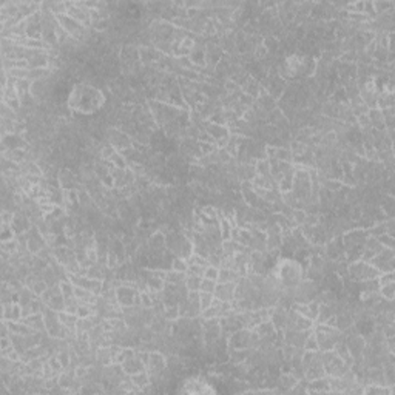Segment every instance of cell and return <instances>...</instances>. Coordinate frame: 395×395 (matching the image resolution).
Returning a JSON list of instances; mask_svg holds the SVG:
<instances>
[{
  "instance_id": "1",
  "label": "cell",
  "mask_w": 395,
  "mask_h": 395,
  "mask_svg": "<svg viewBox=\"0 0 395 395\" xmlns=\"http://www.w3.org/2000/svg\"><path fill=\"white\" fill-rule=\"evenodd\" d=\"M103 103H105V98H103L102 91L93 85H87V83H79L74 87L68 98V107L74 111L82 113V115H91V113L99 110Z\"/></svg>"
},
{
  "instance_id": "2",
  "label": "cell",
  "mask_w": 395,
  "mask_h": 395,
  "mask_svg": "<svg viewBox=\"0 0 395 395\" xmlns=\"http://www.w3.org/2000/svg\"><path fill=\"white\" fill-rule=\"evenodd\" d=\"M274 275L283 289H295L304 279V267L294 258H279L274 267Z\"/></svg>"
},
{
  "instance_id": "3",
  "label": "cell",
  "mask_w": 395,
  "mask_h": 395,
  "mask_svg": "<svg viewBox=\"0 0 395 395\" xmlns=\"http://www.w3.org/2000/svg\"><path fill=\"white\" fill-rule=\"evenodd\" d=\"M147 105H148L150 111H152L155 124L158 127H162V128L167 124H170L172 120H176L185 115V111L181 110L179 107H175V105H172V103L161 102V100H156V99L148 100Z\"/></svg>"
},
{
  "instance_id": "4",
  "label": "cell",
  "mask_w": 395,
  "mask_h": 395,
  "mask_svg": "<svg viewBox=\"0 0 395 395\" xmlns=\"http://www.w3.org/2000/svg\"><path fill=\"white\" fill-rule=\"evenodd\" d=\"M314 334L318 343V349L324 352V351H332L334 346L341 340V331H338L334 326H327V324H315L314 326Z\"/></svg>"
},
{
  "instance_id": "5",
  "label": "cell",
  "mask_w": 395,
  "mask_h": 395,
  "mask_svg": "<svg viewBox=\"0 0 395 395\" xmlns=\"http://www.w3.org/2000/svg\"><path fill=\"white\" fill-rule=\"evenodd\" d=\"M378 276L380 272L366 261L356 259L347 264V278H351L355 283H363V281L374 279Z\"/></svg>"
},
{
  "instance_id": "6",
  "label": "cell",
  "mask_w": 395,
  "mask_h": 395,
  "mask_svg": "<svg viewBox=\"0 0 395 395\" xmlns=\"http://www.w3.org/2000/svg\"><path fill=\"white\" fill-rule=\"evenodd\" d=\"M321 361L326 372V377H343V375L351 369L340 356L335 354V351H324L321 352Z\"/></svg>"
},
{
  "instance_id": "7",
  "label": "cell",
  "mask_w": 395,
  "mask_h": 395,
  "mask_svg": "<svg viewBox=\"0 0 395 395\" xmlns=\"http://www.w3.org/2000/svg\"><path fill=\"white\" fill-rule=\"evenodd\" d=\"M56 17H58L59 26L71 37L74 42H80V40L87 39V36H88L87 26H83L80 22L74 20V19L68 14H60V16H56Z\"/></svg>"
},
{
  "instance_id": "8",
  "label": "cell",
  "mask_w": 395,
  "mask_h": 395,
  "mask_svg": "<svg viewBox=\"0 0 395 395\" xmlns=\"http://www.w3.org/2000/svg\"><path fill=\"white\" fill-rule=\"evenodd\" d=\"M107 140L111 147H115L118 152H124V150L133 147V139L125 131H122L119 127H111L107 130Z\"/></svg>"
},
{
  "instance_id": "9",
  "label": "cell",
  "mask_w": 395,
  "mask_h": 395,
  "mask_svg": "<svg viewBox=\"0 0 395 395\" xmlns=\"http://www.w3.org/2000/svg\"><path fill=\"white\" fill-rule=\"evenodd\" d=\"M369 264L377 269L380 274H386V272H394L395 266V257H394V249H386L384 247L381 252L375 255Z\"/></svg>"
},
{
  "instance_id": "10",
  "label": "cell",
  "mask_w": 395,
  "mask_h": 395,
  "mask_svg": "<svg viewBox=\"0 0 395 395\" xmlns=\"http://www.w3.org/2000/svg\"><path fill=\"white\" fill-rule=\"evenodd\" d=\"M67 14L71 16L74 20L80 22L83 26H91V11L85 6L83 2H67Z\"/></svg>"
},
{
  "instance_id": "11",
  "label": "cell",
  "mask_w": 395,
  "mask_h": 395,
  "mask_svg": "<svg viewBox=\"0 0 395 395\" xmlns=\"http://www.w3.org/2000/svg\"><path fill=\"white\" fill-rule=\"evenodd\" d=\"M165 369H167V356L161 351L150 352L148 363H147V372L150 374V377L161 375Z\"/></svg>"
},
{
  "instance_id": "12",
  "label": "cell",
  "mask_w": 395,
  "mask_h": 395,
  "mask_svg": "<svg viewBox=\"0 0 395 395\" xmlns=\"http://www.w3.org/2000/svg\"><path fill=\"white\" fill-rule=\"evenodd\" d=\"M181 392H189V394H205V392H216L210 383H207L201 377H190L182 381V389Z\"/></svg>"
},
{
  "instance_id": "13",
  "label": "cell",
  "mask_w": 395,
  "mask_h": 395,
  "mask_svg": "<svg viewBox=\"0 0 395 395\" xmlns=\"http://www.w3.org/2000/svg\"><path fill=\"white\" fill-rule=\"evenodd\" d=\"M314 326H315V321L296 314L292 309H289L286 329H292V331H309V329H314Z\"/></svg>"
},
{
  "instance_id": "14",
  "label": "cell",
  "mask_w": 395,
  "mask_h": 395,
  "mask_svg": "<svg viewBox=\"0 0 395 395\" xmlns=\"http://www.w3.org/2000/svg\"><path fill=\"white\" fill-rule=\"evenodd\" d=\"M70 279L73 281L74 286H80V287L87 289V290H90V292L96 294V295H100L102 290H103V281L102 279H95V278H90V276H85V275L70 276Z\"/></svg>"
},
{
  "instance_id": "15",
  "label": "cell",
  "mask_w": 395,
  "mask_h": 395,
  "mask_svg": "<svg viewBox=\"0 0 395 395\" xmlns=\"http://www.w3.org/2000/svg\"><path fill=\"white\" fill-rule=\"evenodd\" d=\"M290 309L295 310L296 314L303 315L309 319H312V321H316V316H318V310H319V303L318 301H309V303H299V301H295V303L290 306Z\"/></svg>"
},
{
  "instance_id": "16",
  "label": "cell",
  "mask_w": 395,
  "mask_h": 395,
  "mask_svg": "<svg viewBox=\"0 0 395 395\" xmlns=\"http://www.w3.org/2000/svg\"><path fill=\"white\" fill-rule=\"evenodd\" d=\"M235 289H237V283H218L215 289V298L218 301H224V303H232L235 299Z\"/></svg>"
},
{
  "instance_id": "17",
  "label": "cell",
  "mask_w": 395,
  "mask_h": 395,
  "mask_svg": "<svg viewBox=\"0 0 395 395\" xmlns=\"http://www.w3.org/2000/svg\"><path fill=\"white\" fill-rule=\"evenodd\" d=\"M23 318V312H22V306L20 303H8V304H2V319L5 321H20Z\"/></svg>"
},
{
  "instance_id": "18",
  "label": "cell",
  "mask_w": 395,
  "mask_h": 395,
  "mask_svg": "<svg viewBox=\"0 0 395 395\" xmlns=\"http://www.w3.org/2000/svg\"><path fill=\"white\" fill-rule=\"evenodd\" d=\"M120 366H122V369H124V372H125L127 375H135V374H138V372H142V371L147 369V368H145V364H144V361L140 360L136 354H135L133 356H131V358H128L125 363H122Z\"/></svg>"
},
{
  "instance_id": "19",
  "label": "cell",
  "mask_w": 395,
  "mask_h": 395,
  "mask_svg": "<svg viewBox=\"0 0 395 395\" xmlns=\"http://www.w3.org/2000/svg\"><path fill=\"white\" fill-rule=\"evenodd\" d=\"M2 158L8 159L17 165H22L26 159H28V153L25 148H11V150H2Z\"/></svg>"
},
{
  "instance_id": "20",
  "label": "cell",
  "mask_w": 395,
  "mask_h": 395,
  "mask_svg": "<svg viewBox=\"0 0 395 395\" xmlns=\"http://www.w3.org/2000/svg\"><path fill=\"white\" fill-rule=\"evenodd\" d=\"M128 377H130L131 383L135 384L136 389H138L139 392L148 391L150 384H152V378H150V374L147 372V369L142 371V372H138V374H135V375H128Z\"/></svg>"
},
{
  "instance_id": "21",
  "label": "cell",
  "mask_w": 395,
  "mask_h": 395,
  "mask_svg": "<svg viewBox=\"0 0 395 395\" xmlns=\"http://www.w3.org/2000/svg\"><path fill=\"white\" fill-rule=\"evenodd\" d=\"M253 349H241V347H229V361L235 364H242L246 363L249 355L252 354Z\"/></svg>"
},
{
  "instance_id": "22",
  "label": "cell",
  "mask_w": 395,
  "mask_h": 395,
  "mask_svg": "<svg viewBox=\"0 0 395 395\" xmlns=\"http://www.w3.org/2000/svg\"><path fill=\"white\" fill-rule=\"evenodd\" d=\"M22 321L30 326L34 332H42L45 334V319H43V314H33L30 316L22 318Z\"/></svg>"
},
{
  "instance_id": "23",
  "label": "cell",
  "mask_w": 395,
  "mask_h": 395,
  "mask_svg": "<svg viewBox=\"0 0 395 395\" xmlns=\"http://www.w3.org/2000/svg\"><path fill=\"white\" fill-rule=\"evenodd\" d=\"M307 392H331V386H329V377H321L315 378L306 383Z\"/></svg>"
},
{
  "instance_id": "24",
  "label": "cell",
  "mask_w": 395,
  "mask_h": 395,
  "mask_svg": "<svg viewBox=\"0 0 395 395\" xmlns=\"http://www.w3.org/2000/svg\"><path fill=\"white\" fill-rule=\"evenodd\" d=\"M394 392V386H388V384H364L363 386V394H371V395H391Z\"/></svg>"
},
{
  "instance_id": "25",
  "label": "cell",
  "mask_w": 395,
  "mask_h": 395,
  "mask_svg": "<svg viewBox=\"0 0 395 395\" xmlns=\"http://www.w3.org/2000/svg\"><path fill=\"white\" fill-rule=\"evenodd\" d=\"M368 116H369V120H371V125L374 130H380V131H384L386 130V125H384V119H383V113L381 110L378 108H371L368 111Z\"/></svg>"
},
{
  "instance_id": "26",
  "label": "cell",
  "mask_w": 395,
  "mask_h": 395,
  "mask_svg": "<svg viewBox=\"0 0 395 395\" xmlns=\"http://www.w3.org/2000/svg\"><path fill=\"white\" fill-rule=\"evenodd\" d=\"M253 331L257 332V335L259 338H269V336H275L278 332L275 331V327L274 324H272L270 319H264V321H261Z\"/></svg>"
},
{
  "instance_id": "27",
  "label": "cell",
  "mask_w": 395,
  "mask_h": 395,
  "mask_svg": "<svg viewBox=\"0 0 395 395\" xmlns=\"http://www.w3.org/2000/svg\"><path fill=\"white\" fill-rule=\"evenodd\" d=\"M59 319L63 324V327H67L70 332H76V324H78V319H79V316L76 314L62 310V312H59Z\"/></svg>"
},
{
  "instance_id": "28",
  "label": "cell",
  "mask_w": 395,
  "mask_h": 395,
  "mask_svg": "<svg viewBox=\"0 0 395 395\" xmlns=\"http://www.w3.org/2000/svg\"><path fill=\"white\" fill-rule=\"evenodd\" d=\"M242 276L233 269H219L218 283H238Z\"/></svg>"
},
{
  "instance_id": "29",
  "label": "cell",
  "mask_w": 395,
  "mask_h": 395,
  "mask_svg": "<svg viewBox=\"0 0 395 395\" xmlns=\"http://www.w3.org/2000/svg\"><path fill=\"white\" fill-rule=\"evenodd\" d=\"M218 225H219V235H221V239L222 241H227V239H232V230L235 229L233 224L227 219V218H222L218 221Z\"/></svg>"
},
{
  "instance_id": "30",
  "label": "cell",
  "mask_w": 395,
  "mask_h": 395,
  "mask_svg": "<svg viewBox=\"0 0 395 395\" xmlns=\"http://www.w3.org/2000/svg\"><path fill=\"white\" fill-rule=\"evenodd\" d=\"M185 278H187V274H181V272H173V270H167V274H165V284L181 286V284H185Z\"/></svg>"
},
{
  "instance_id": "31",
  "label": "cell",
  "mask_w": 395,
  "mask_h": 395,
  "mask_svg": "<svg viewBox=\"0 0 395 395\" xmlns=\"http://www.w3.org/2000/svg\"><path fill=\"white\" fill-rule=\"evenodd\" d=\"M377 108L378 110H386V108H394V95L388 91L380 93L377 99Z\"/></svg>"
},
{
  "instance_id": "32",
  "label": "cell",
  "mask_w": 395,
  "mask_h": 395,
  "mask_svg": "<svg viewBox=\"0 0 395 395\" xmlns=\"http://www.w3.org/2000/svg\"><path fill=\"white\" fill-rule=\"evenodd\" d=\"M255 173H257V176H269L270 175V161L267 158L257 159L255 161Z\"/></svg>"
},
{
  "instance_id": "33",
  "label": "cell",
  "mask_w": 395,
  "mask_h": 395,
  "mask_svg": "<svg viewBox=\"0 0 395 395\" xmlns=\"http://www.w3.org/2000/svg\"><path fill=\"white\" fill-rule=\"evenodd\" d=\"M170 270H173V272H181V274H187V270H189V262H187L185 258L173 257L172 264H170Z\"/></svg>"
},
{
  "instance_id": "34",
  "label": "cell",
  "mask_w": 395,
  "mask_h": 395,
  "mask_svg": "<svg viewBox=\"0 0 395 395\" xmlns=\"http://www.w3.org/2000/svg\"><path fill=\"white\" fill-rule=\"evenodd\" d=\"M46 307L56 310V312H62V310H65V298H63V295L62 294L54 295L48 301V303H46Z\"/></svg>"
},
{
  "instance_id": "35",
  "label": "cell",
  "mask_w": 395,
  "mask_h": 395,
  "mask_svg": "<svg viewBox=\"0 0 395 395\" xmlns=\"http://www.w3.org/2000/svg\"><path fill=\"white\" fill-rule=\"evenodd\" d=\"M201 279H202V276L187 275V278H185V289L189 290V292H199Z\"/></svg>"
},
{
  "instance_id": "36",
  "label": "cell",
  "mask_w": 395,
  "mask_h": 395,
  "mask_svg": "<svg viewBox=\"0 0 395 395\" xmlns=\"http://www.w3.org/2000/svg\"><path fill=\"white\" fill-rule=\"evenodd\" d=\"M394 2L391 0H383V2H374V9H375V14L377 16H381V14H386L389 11L394 9Z\"/></svg>"
},
{
  "instance_id": "37",
  "label": "cell",
  "mask_w": 395,
  "mask_h": 395,
  "mask_svg": "<svg viewBox=\"0 0 395 395\" xmlns=\"http://www.w3.org/2000/svg\"><path fill=\"white\" fill-rule=\"evenodd\" d=\"M275 159L283 161V162H294V155H292V152H290L289 147H276Z\"/></svg>"
},
{
  "instance_id": "38",
  "label": "cell",
  "mask_w": 395,
  "mask_h": 395,
  "mask_svg": "<svg viewBox=\"0 0 395 395\" xmlns=\"http://www.w3.org/2000/svg\"><path fill=\"white\" fill-rule=\"evenodd\" d=\"M378 294L383 299L386 301H394V296H395V281L394 283H389V284H384V286H380V290Z\"/></svg>"
},
{
  "instance_id": "39",
  "label": "cell",
  "mask_w": 395,
  "mask_h": 395,
  "mask_svg": "<svg viewBox=\"0 0 395 395\" xmlns=\"http://www.w3.org/2000/svg\"><path fill=\"white\" fill-rule=\"evenodd\" d=\"M164 318L167 319V321H170V323H175L178 318H181L179 306H165V309H164Z\"/></svg>"
},
{
  "instance_id": "40",
  "label": "cell",
  "mask_w": 395,
  "mask_h": 395,
  "mask_svg": "<svg viewBox=\"0 0 395 395\" xmlns=\"http://www.w3.org/2000/svg\"><path fill=\"white\" fill-rule=\"evenodd\" d=\"M108 162L111 164L113 168H122V170H124V168H128V164H127V161H125V158L122 156L120 152H116L115 155H113V156L108 159Z\"/></svg>"
},
{
  "instance_id": "41",
  "label": "cell",
  "mask_w": 395,
  "mask_h": 395,
  "mask_svg": "<svg viewBox=\"0 0 395 395\" xmlns=\"http://www.w3.org/2000/svg\"><path fill=\"white\" fill-rule=\"evenodd\" d=\"M59 286H60V292H62V295H63L65 299L74 296V284H73V281H71V279H63V281H60Z\"/></svg>"
},
{
  "instance_id": "42",
  "label": "cell",
  "mask_w": 395,
  "mask_h": 395,
  "mask_svg": "<svg viewBox=\"0 0 395 395\" xmlns=\"http://www.w3.org/2000/svg\"><path fill=\"white\" fill-rule=\"evenodd\" d=\"M2 252L5 253H9V255H14V253L19 252V241L17 238H13V239H8V241H2Z\"/></svg>"
},
{
  "instance_id": "43",
  "label": "cell",
  "mask_w": 395,
  "mask_h": 395,
  "mask_svg": "<svg viewBox=\"0 0 395 395\" xmlns=\"http://www.w3.org/2000/svg\"><path fill=\"white\" fill-rule=\"evenodd\" d=\"M215 301V295L210 294V292H199V307H201V312L205 309H209Z\"/></svg>"
},
{
  "instance_id": "44",
  "label": "cell",
  "mask_w": 395,
  "mask_h": 395,
  "mask_svg": "<svg viewBox=\"0 0 395 395\" xmlns=\"http://www.w3.org/2000/svg\"><path fill=\"white\" fill-rule=\"evenodd\" d=\"M116 152H118V150L115 147H111L110 144H105V145H102L99 148V159H102V161H108V159Z\"/></svg>"
},
{
  "instance_id": "45",
  "label": "cell",
  "mask_w": 395,
  "mask_h": 395,
  "mask_svg": "<svg viewBox=\"0 0 395 395\" xmlns=\"http://www.w3.org/2000/svg\"><path fill=\"white\" fill-rule=\"evenodd\" d=\"M216 284H218V281H213V279H209V278H202L201 279V286H199V292L213 294L215 289H216Z\"/></svg>"
},
{
  "instance_id": "46",
  "label": "cell",
  "mask_w": 395,
  "mask_h": 395,
  "mask_svg": "<svg viewBox=\"0 0 395 395\" xmlns=\"http://www.w3.org/2000/svg\"><path fill=\"white\" fill-rule=\"evenodd\" d=\"M303 349H304V351H319V349H318V343H316V338H315L314 331L310 332V334H309V336L306 338Z\"/></svg>"
},
{
  "instance_id": "47",
  "label": "cell",
  "mask_w": 395,
  "mask_h": 395,
  "mask_svg": "<svg viewBox=\"0 0 395 395\" xmlns=\"http://www.w3.org/2000/svg\"><path fill=\"white\" fill-rule=\"evenodd\" d=\"M267 54H269V51H267V48L264 46V43H258L257 46H255V50H253V56H255V59H259V60H262L264 58H267Z\"/></svg>"
},
{
  "instance_id": "48",
  "label": "cell",
  "mask_w": 395,
  "mask_h": 395,
  "mask_svg": "<svg viewBox=\"0 0 395 395\" xmlns=\"http://www.w3.org/2000/svg\"><path fill=\"white\" fill-rule=\"evenodd\" d=\"M377 239L380 241L381 246H383V247H386V249H394V246H395L394 237H391V235H388V233L380 235V237H378Z\"/></svg>"
},
{
  "instance_id": "49",
  "label": "cell",
  "mask_w": 395,
  "mask_h": 395,
  "mask_svg": "<svg viewBox=\"0 0 395 395\" xmlns=\"http://www.w3.org/2000/svg\"><path fill=\"white\" fill-rule=\"evenodd\" d=\"M218 275H219V269L209 266L204 270V276L202 278H209V279H213V281H218Z\"/></svg>"
},
{
  "instance_id": "50",
  "label": "cell",
  "mask_w": 395,
  "mask_h": 395,
  "mask_svg": "<svg viewBox=\"0 0 395 395\" xmlns=\"http://www.w3.org/2000/svg\"><path fill=\"white\" fill-rule=\"evenodd\" d=\"M394 281H395V275H394V272H386V274H380V276H378V284H380V286H384V284L394 283Z\"/></svg>"
}]
</instances>
